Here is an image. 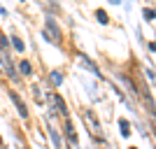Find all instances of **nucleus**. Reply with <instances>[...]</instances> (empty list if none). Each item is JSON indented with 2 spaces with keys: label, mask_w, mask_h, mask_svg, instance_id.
<instances>
[{
  "label": "nucleus",
  "mask_w": 156,
  "mask_h": 149,
  "mask_svg": "<svg viewBox=\"0 0 156 149\" xmlns=\"http://www.w3.org/2000/svg\"><path fill=\"white\" fill-rule=\"evenodd\" d=\"M54 103H56V107H58L61 114H65V105H63V100H61L58 96H54Z\"/></svg>",
  "instance_id": "nucleus-2"
},
{
  "label": "nucleus",
  "mask_w": 156,
  "mask_h": 149,
  "mask_svg": "<svg viewBox=\"0 0 156 149\" xmlns=\"http://www.w3.org/2000/svg\"><path fill=\"white\" fill-rule=\"evenodd\" d=\"M51 82H54V84H61V82H63L61 72H51Z\"/></svg>",
  "instance_id": "nucleus-6"
},
{
  "label": "nucleus",
  "mask_w": 156,
  "mask_h": 149,
  "mask_svg": "<svg viewBox=\"0 0 156 149\" xmlns=\"http://www.w3.org/2000/svg\"><path fill=\"white\" fill-rule=\"evenodd\" d=\"M21 72H23V75H30V63H28V61L21 63Z\"/></svg>",
  "instance_id": "nucleus-5"
},
{
  "label": "nucleus",
  "mask_w": 156,
  "mask_h": 149,
  "mask_svg": "<svg viewBox=\"0 0 156 149\" xmlns=\"http://www.w3.org/2000/svg\"><path fill=\"white\" fill-rule=\"evenodd\" d=\"M144 19H154V9H144Z\"/></svg>",
  "instance_id": "nucleus-8"
},
{
  "label": "nucleus",
  "mask_w": 156,
  "mask_h": 149,
  "mask_svg": "<svg viewBox=\"0 0 156 149\" xmlns=\"http://www.w3.org/2000/svg\"><path fill=\"white\" fill-rule=\"evenodd\" d=\"M12 44H14V49H19V51H23V42H21L19 37H14V40H12Z\"/></svg>",
  "instance_id": "nucleus-4"
},
{
  "label": "nucleus",
  "mask_w": 156,
  "mask_h": 149,
  "mask_svg": "<svg viewBox=\"0 0 156 149\" xmlns=\"http://www.w3.org/2000/svg\"><path fill=\"white\" fill-rule=\"evenodd\" d=\"M47 30L54 33V40H58V28H56V23H54L51 19H47Z\"/></svg>",
  "instance_id": "nucleus-1"
},
{
  "label": "nucleus",
  "mask_w": 156,
  "mask_h": 149,
  "mask_svg": "<svg viewBox=\"0 0 156 149\" xmlns=\"http://www.w3.org/2000/svg\"><path fill=\"white\" fill-rule=\"evenodd\" d=\"M121 133H124V135H128V133H130V126H128L126 119H121Z\"/></svg>",
  "instance_id": "nucleus-3"
},
{
  "label": "nucleus",
  "mask_w": 156,
  "mask_h": 149,
  "mask_svg": "<svg viewBox=\"0 0 156 149\" xmlns=\"http://www.w3.org/2000/svg\"><path fill=\"white\" fill-rule=\"evenodd\" d=\"M96 16H98L100 21H103V23H107V14H105L103 9H98V12H96Z\"/></svg>",
  "instance_id": "nucleus-7"
},
{
  "label": "nucleus",
  "mask_w": 156,
  "mask_h": 149,
  "mask_svg": "<svg viewBox=\"0 0 156 149\" xmlns=\"http://www.w3.org/2000/svg\"><path fill=\"white\" fill-rule=\"evenodd\" d=\"M112 2H119V0H112Z\"/></svg>",
  "instance_id": "nucleus-9"
}]
</instances>
